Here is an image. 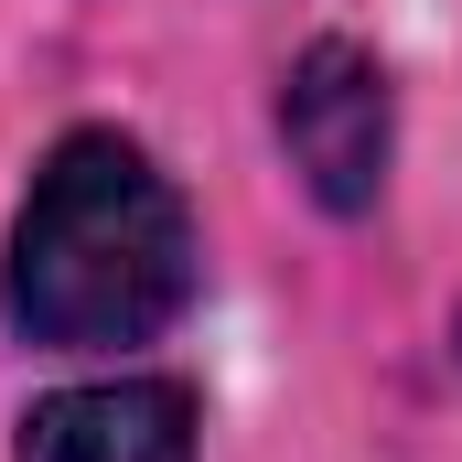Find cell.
I'll use <instances>...</instances> for the list:
<instances>
[{"instance_id": "1", "label": "cell", "mask_w": 462, "mask_h": 462, "mask_svg": "<svg viewBox=\"0 0 462 462\" xmlns=\"http://www.w3.org/2000/svg\"><path fill=\"white\" fill-rule=\"evenodd\" d=\"M205 291V236L183 183L108 118L65 129L0 236V323L54 355H118L151 345L194 312Z\"/></svg>"}, {"instance_id": "2", "label": "cell", "mask_w": 462, "mask_h": 462, "mask_svg": "<svg viewBox=\"0 0 462 462\" xmlns=\"http://www.w3.org/2000/svg\"><path fill=\"white\" fill-rule=\"evenodd\" d=\"M280 151H291L301 194L334 226L376 216L387 162H398V87L355 32H323V43H301L280 65Z\"/></svg>"}, {"instance_id": "3", "label": "cell", "mask_w": 462, "mask_h": 462, "mask_svg": "<svg viewBox=\"0 0 462 462\" xmlns=\"http://www.w3.org/2000/svg\"><path fill=\"white\" fill-rule=\"evenodd\" d=\"M11 462H205V398L183 376H76L22 409Z\"/></svg>"}, {"instance_id": "4", "label": "cell", "mask_w": 462, "mask_h": 462, "mask_svg": "<svg viewBox=\"0 0 462 462\" xmlns=\"http://www.w3.org/2000/svg\"><path fill=\"white\" fill-rule=\"evenodd\" d=\"M452 345H462V323H452Z\"/></svg>"}]
</instances>
